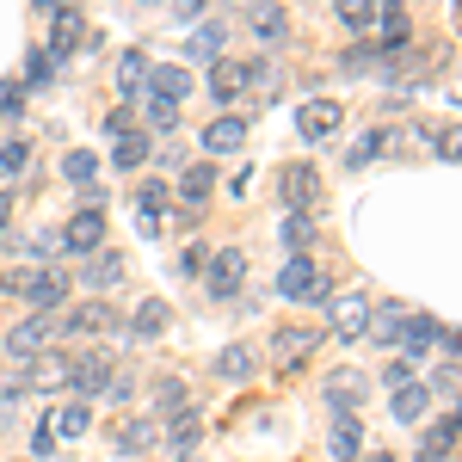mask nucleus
I'll return each mask as SVG.
<instances>
[{"instance_id":"33","label":"nucleus","mask_w":462,"mask_h":462,"mask_svg":"<svg viewBox=\"0 0 462 462\" xmlns=\"http://www.w3.org/2000/svg\"><path fill=\"white\" fill-rule=\"evenodd\" d=\"M179 407H185V383L179 376H161L154 383V413H179Z\"/></svg>"},{"instance_id":"47","label":"nucleus","mask_w":462,"mask_h":462,"mask_svg":"<svg viewBox=\"0 0 462 462\" xmlns=\"http://www.w3.org/2000/svg\"><path fill=\"white\" fill-rule=\"evenodd\" d=\"M143 6H161V0H143Z\"/></svg>"},{"instance_id":"3","label":"nucleus","mask_w":462,"mask_h":462,"mask_svg":"<svg viewBox=\"0 0 462 462\" xmlns=\"http://www.w3.org/2000/svg\"><path fill=\"white\" fill-rule=\"evenodd\" d=\"M450 339V327H438L431 315H401L394 320V352H426V346H444Z\"/></svg>"},{"instance_id":"43","label":"nucleus","mask_w":462,"mask_h":462,"mask_svg":"<svg viewBox=\"0 0 462 462\" xmlns=\"http://www.w3.org/2000/svg\"><path fill=\"white\" fill-rule=\"evenodd\" d=\"M173 13H179V19H191V13H204V0H173Z\"/></svg>"},{"instance_id":"9","label":"nucleus","mask_w":462,"mask_h":462,"mask_svg":"<svg viewBox=\"0 0 462 462\" xmlns=\"http://www.w3.org/2000/svg\"><path fill=\"white\" fill-rule=\"evenodd\" d=\"M333 333H339V339H370V302H364L357 290L333 302Z\"/></svg>"},{"instance_id":"15","label":"nucleus","mask_w":462,"mask_h":462,"mask_svg":"<svg viewBox=\"0 0 462 462\" xmlns=\"http://www.w3.org/2000/svg\"><path fill=\"white\" fill-rule=\"evenodd\" d=\"M247 80H253L247 62H228V56H222V62H210V99H222V106H228V99H235Z\"/></svg>"},{"instance_id":"46","label":"nucleus","mask_w":462,"mask_h":462,"mask_svg":"<svg viewBox=\"0 0 462 462\" xmlns=\"http://www.w3.org/2000/svg\"><path fill=\"white\" fill-rule=\"evenodd\" d=\"M6 290H13V284H6V278H0V296H6Z\"/></svg>"},{"instance_id":"37","label":"nucleus","mask_w":462,"mask_h":462,"mask_svg":"<svg viewBox=\"0 0 462 462\" xmlns=\"http://www.w3.org/2000/svg\"><path fill=\"white\" fill-rule=\"evenodd\" d=\"M309 346H315V333H302V327H284L278 333V357H302Z\"/></svg>"},{"instance_id":"13","label":"nucleus","mask_w":462,"mask_h":462,"mask_svg":"<svg viewBox=\"0 0 462 462\" xmlns=\"http://www.w3.org/2000/svg\"><path fill=\"white\" fill-rule=\"evenodd\" d=\"M222 50H228V32H222L216 19L185 37V62H222Z\"/></svg>"},{"instance_id":"21","label":"nucleus","mask_w":462,"mask_h":462,"mask_svg":"<svg viewBox=\"0 0 462 462\" xmlns=\"http://www.w3.org/2000/svg\"><path fill=\"white\" fill-rule=\"evenodd\" d=\"M50 431H56V438H87V431H93V407H87V401L56 407V413H50Z\"/></svg>"},{"instance_id":"10","label":"nucleus","mask_w":462,"mask_h":462,"mask_svg":"<svg viewBox=\"0 0 462 462\" xmlns=\"http://www.w3.org/2000/svg\"><path fill=\"white\" fill-rule=\"evenodd\" d=\"M62 179L80 185V191L93 198V210H99V191H106V185H99V161H93L87 148H69V154H62Z\"/></svg>"},{"instance_id":"16","label":"nucleus","mask_w":462,"mask_h":462,"mask_svg":"<svg viewBox=\"0 0 462 462\" xmlns=\"http://www.w3.org/2000/svg\"><path fill=\"white\" fill-rule=\"evenodd\" d=\"M210 191H216V167H210V161H198V167L179 173V204H185V210H198Z\"/></svg>"},{"instance_id":"27","label":"nucleus","mask_w":462,"mask_h":462,"mask_svg":"<svg viewBox=\"0 0 462 462\" xmlns=\"http://www.w3.org/2000/svg\"><path fill=\"white\" fill-rule=\"evenodd\" d=\"M457 450V413H444L438 420V431H426V444H420V462H444Z\"/></svg>"},{"instance_id":"19","label":"nucleus","mask_w":462,"mask_h":462,"mask_svg":"<svg viewBox=\"0 0 462 462\" xmlns=\"http://www.w3.org/2000/svg\"><path fill=\"white\" fill-rule=\"evenodd\" d=\"M389 407H394V420H401V426H413V420H426V407H431V389H426V383H401Z\"/></svg>"},{"instance_id":"41","label":"nucleus","mask_w":462,"mask_h":462,"mask_svg":"<svg viewBox=\"0 0 462 462\" xmlns=\"http://www.w3.org/2000/svg\"><path fill=\"white\" fill-rule=\"evenodd\" d=\"M376 154H383V130H370V136H357V143H352V167L376 161Z\"/></svg>"},{"instance_id":"28","label":"nucleus","mask_w":462,"mask_h":462,"mask_svg":"<svg viewBox=\"0 0 462 462\" xmlns=\"http://www.w3.org/2000/svg\"><path fill=\"white\" fill-rule=\"evenodd\" d=\"M216 376H222V383H247L253 376V352L247 346H222V352H216Z\"/></svg>"},{"instance_id":"38","label":"nucleus","mask_w":462,"mask_h":462,"mask_svg":"<svg viewBox=\"0 0 462 462\" xmlns=\"http://www.w3.org/2000/svg\"><path fill=\"white\" fill-rule=\"evenodd\" d=\"M50 253H62V235H56V228H43V235L25 241V259H43V265H50Z\"/></svg>"},{"instance_id":"22","label":"nucleus","mask_w":462,"mask_h":462,"mask_svg":"<svg viewBox=\"0 0 462 462\" xmlns=\"http://www.w3.org/2000/svg\"><path fill=\"white\" fill-rule=\"evenodd\" d=\"M111 320H117V315H111L106 302H74L69 315H62V327H69V333H106Z\"/></svg>"},{"instance_id":"8","label":"nucleus","mask_w":462,"mask_h":462,"mask_svg":"<svg viewBox=\"0 0 462 462\" xmlns=\"http://www.w3.org/2000/svg\"><path fill=\"white\" fill-rule=\"evenodd\" d=\"M56 235H62V247H69V253H99V241H106V216L80 210L69 228H56Z\"/></svg>"},{"instance_id":"1","label":"nucleus","mask_w":462,"mask_h":462,"mask_svg":"<svg viewBox=\"0 0 462 462\" xmlns=\"http://www.w3.org/2000/svg\"><path fill=\"white\" fill-rule=\"evenodd\" d=\"M278 296H284V302H327V272H320L315 259H284Z\"/></svg>"},{"instance_id":"25","label":"nucleus","mask_w":462,"mask_h":462,"mask_svg":"<svg viewBox=\"0 0 462 462\" xmlns=\"http://www.w3.org/2000/svg\"><path fill=\"white\" fill-rule=\"evenodd\" d=\"M278 241H284L290 259H302V247L315 241V222H309V210H284V228H278Z\"/></svg>"},{"instance_id":"18","label":"nucleus","mask_w":462,"mask_h":462,"mask_svg":"<svg viewBox=\"0 0 462 462\" xmlns=\"http://www.w3.org/2000/svg\"><path fill=\"white\" fill-rule=\"evenodd\" d=\"M130 327H136V339H161V333L173 327V309H167L161 296H148V302H136V315H130Z\"/></svg>"},{"instance_id":"36","label":"nucleus","mask_w":462,"mask_h":462,"mask_svg":"<svg viewBox=\"0 0 462 462\" xmlns=\"http://www.w3.org/2000/svg\"><path fill=\"white\" fill-rule=\"evenodd\" d=\"M111 161H117V167H143V161H148V136H136V130H130V136L117 143V154H111Z\"/></svg>"},{"instance_id":"31","label":"nucleus","mask_w":462,"mask_h":462,"mask_svg":"<svg viewBox=\"0 0 462 462\" xmlns=\"http://www.w3.org/2000/svg\"><path fill=\"white\" fill-rule=\"evenodd\" d=\"M357 444H364V438H357V420H352V413H346L339 426L327 431V450H333L339 462H357Z\"/></svg>"},{"instance_id":"26","label":"nucleus","mask_w":462,"mask_h":462,"mask_svg":"<svg viewBox=\"0 0 462 462\" xmlns=\"http://www.w3.org/2000/svg\"><path fill=\"white\" fill-rule=\"evenodd\" d=\"M117 278H124V253H106V247L87 253V284L93 290H111Z\"/></svg>"},{"instance_id":"30","label":"nucleus","mask_w":462,"mask_h":462,"mask_svg":"<svg viewBox=\"0 0 462 462\" xmlns=\"http://www.w3.org/2000/svg\"><path fill=\"white\" fill-rule=\"evenodd\" d=\"M32 383H37V389H62V383H69V357H62V352H37Z\"/></svg>"},{"instance_id":"45","label":"nucleus","mask_w":462,"mask_h":462,"mask_svg":"<svg viewBox=\"0 0 462 462\" xmlns=\"http://www.w3.org/2000/svg\"><path fill=\"white\" fill-rule=\"evenodd\" d=\"M357 462H394V457H389V450H376V457H357Z\"/></svg>"},{"instance_id":"40","label":"nucleus","mask_w":462,"mask_h":462,"mask_svg":"<svg viewBox=\"0 0 462 462\" xmlns=\"http://www.w3.org/2000/svg\"><path fill=\"white\" fill-rule=\"evenodd\" d=\"M143 117L154 124V130H173V124H179V106H167V99H143Z\"/></svg>"},{"instance_id":"24","label":"nucleus","mask_w":462,"mask_h":462,"mask_svg":"<svg viewBox=\"0 0 462 462\" xmlns=\"http://www.w3.org/2000/svg\"><path fill=\"white\" fill-rule=\"evenodd\" d=\"M154 444H161L154 420H117V450H124V457H136V450H154Z\"/></svg>"},{"instance_id":"35","label":"nucleus","mask_w":462,"mask_h":462,"mask_svg":"<svg viewBox=\"0 0 462 462\" xmlns=\"http://www.w3.org/2000/svg\"><path fill=\"white\" fill-rule=\"evenodd\" d=\"M25 161H32V143H25V136L0 143V173H6V179H13V173H25Z\"/></svg>"},{"instance_id":"12","label":"nucleus","mask_w":462,"mask_h":462,"mask_svg":"<svg viewBox=\"0 0 462 462\" xmlns=\"http://www.w3.org/2000/svg\"><path fill=\"white\" fill-rule=\"evenodd\" d=\"M43 339H50V315H25L19 327H13V333H6V352L25 364V357L43 352Z\"/></svg>"},{"instance_id":"4","label":"nucleus","mask_w":462,"mask_h":462,"mask_svg":"<svg viewBox=\"0 0 462 462\" xmlns=\"http://www.w3.org/2000/svg\"><path fill=\"white\" fill-rule=\"evenodd\" d=\"M339 117H346L339 99H309V106L296 111V130H302L309 143H333V136H339Z\"/></svg>"},{"instance_id":"42","label":"nucleus","mask_w":462,"mask_h":462,"mask_svg":"<svg viewBox=\"0 0 462 462\" xmlns=\"http://www.w3.org/2000/svg\"><path fill=\"white\" fill-rule=\"evenodd\" d=\"M161 198H167V185H154V179H143V191H136V210L161 216Z\"/></svg>"},{"instance_id":"17","label":"nucleus","mask_w":462,"mask_h":462,"mask_svg":"<svg viewBox=\"0 0 462 462\" xmlns=\"http://www.w3.org/2000/svg\"><path fill=\"white\" fill-rule=\"evenodd\" d=\"M241 143H247V117H228V111H222L210 130H204V148H210V154H235Z\"/></svg>"},{"instance_id":"14","label":"nucleus","mask_w":462,"mask_h":462,"mask_svg":"<svg viewBox=\"0 0 462 462\" xmlns=\"http://www.w3.org/2000/svg\"><path fill=\"white\" fill-rule=\"evenodd\" d=\"M148 99H167V106H179L185 93H191V69H148Z\"/></svg>"},{"instance_id":"44","label":"nucleus","mask_w":462,"mask_h":462,"mask_svg":"<svg viewBox=\"0 0 462 462\" xmlns=\"http://www.w3.org/2000/svg\"><path fill=\"white\" fill-rule=\"evenodd\" d=\"M6 222H13V204H6V198H0V235H6Z\"/></svg>"},{"instance_id":"7","label":"nucleus","mask_w":462,"mask_h":462,"mask_svg":"<svg viewBox=\"0 0 462 462\" xmlns=\"http://www.w3.org/2000/svg\"><path fill=\"white\" fill-rule=\"evenodd\" d=\"M111 370H117V364H111L106 352L80 357V364H69V389L80 394V401H87V394H106V383H111Z\"/></svg>"},{"instance_id":"5","label":"nucleus","mask_w":462,"mask_h":462,"mask_svg":"<svg viewBox=\"0 0 462 462\" xmlns=\"http://www.w3.org/2000/svg\"><path fill=\"white\" fill-rule=\"evenodd\" d=\"M241 13H247L253 37H265L272 50H278V43H284V37H290V13H284V6H278V0H247Z\"/></svg>"},{"instance_id":"6","label":"nucleus","mask_w":462,"mask_h":462,"mask_svg":"<svg viewBox=\"0 0 462 462\" xmlns=\"http://www.w3.org/2000/svg\"><path fill=\"white\" fill-rule=\"evenodd\" d=\"M241 284H247V253L222 247L210 259V290H216V296H241Z\"/></svg>"},{"instance_id":"11","label":"nucleus","mask_w":462,"mask_h":462,"mask_svg":"<svg viewBox=\"0 0 462 462\" xmlns=\"http://www.w3.org/2000/svg\"><path fill=\"white\" fill-rule=\"evenodd\" d=\"M87 43V19L74 6H56V25H50V56H74Z\"/></svg>"},{"instance_id":"2","label":"nucleus","mask_w":462,"mask_h":462,"mask_svg":"<svg viewBox=\"0 0 462 462\" xmlns=\"http://www.w3.org/2000/svg\"><path fill=\"white\" fill-rule=\"evenodd\" d=\"M6 284L19 290L32 309H43V315H50V309H62V296H69V278H62V272H50V265H32L25 278H6Z\"/></svg>"},{"instance_id":"20","label":"nucleus","mask_w":462,"mask_h":462,"mask_svg":"<svg viewBox=\"0 0 462 462\" xmlns=\"http://www.w3.org/2000/svg\"><path fill=\"white\" fill-rule=\"evenodd\" d=\"M284 210H309L315 204V167H284Z\"/></svg>"},{"instance_id":"29","label":"nucleus","mask_w":462,"mask_h":462,"mask_svg":"<svg viewBox=\"0 0 462 462\" xmlns=\"http://www.w3.org/2000/svg\"><path fill=\"white\" fill-rule=\"evenodd\" d=\"M357 394H364V376H357V370H333V376H327V401H333V407H346V413H352Z\"/></svg>"},{"instance_id":"34","label":"nucleus","mask_w":462,"mask_h":462,"mask_svg":"<svg viewBox=\"0 0 462 462\" xmlns=\"http://www.w3.org/2000/svg\"><path fill=\"white\" fill-rule=\"evenodd\" d=\"M333 6H339V25H352V32H364L376 19V0H333Z\"/></svg>"},{"instance_id":"23","label":"nucleus","mask_w":462,"mask_h":462,"mask_svg":"<svg viewBox=\"0 0 462 462\" xmlns=\"http://www.w3.org/2000/svg\"><path fill=\"white\" fill-rule=\"evenodd\" d=\"M148 69H154V62H148L143 50H124V56H117V93H124V99H136V93H143V80H148Z\"/></svg>"},{"instance_id":"39","label":"nucleus","mask_w":462,"mask_h":462,"mask_svg":"<svg viewBox=\"0 0 462 462\" xmlns=\"http://www.w3.org/2000/svg\"><path fill=\"white\" fill-rule=\"evenodd\" d=\"M407 37H413V25H407L401 13H389V19H383V50H407Z\"/></svg>"},{"instance_id":"32","label":"nucleus","mask_w":462,"mask_h":462,"mask_svg":"<svg viewBox=\"0 0 462 462\" xmlns=\"http://www.w3.org/2000/svg\"><path fill=\"white\" fill-rule=\"evenodd\" d=\"M198 438H204V420H198V413H173V426H167V444H173V450H191Z\"/></svg>"}]
</instances>
